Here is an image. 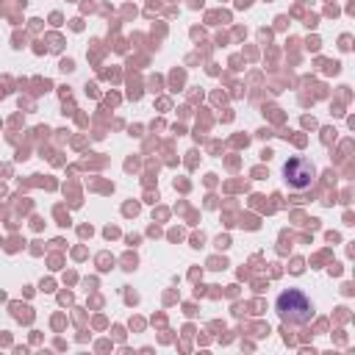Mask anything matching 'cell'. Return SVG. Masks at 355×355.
Listing matches in <instances>:
<instances>
[{
    "label": "cell",
    "mask_w": 355,
    "mask_h": 355,
    "mask_svg": "<svg viewBox=\"0 0 355 355\" xmlns=\"http://www.w3.org/2000/svg\"><path fill=\"white\" fill-rule=\"evenodd\" d=\"M275 311H277L280 322L297 324V327H300V324H308V322L316 316V308H313L311 297H308L305 291H300V288H286V291H280L277 300H275Z\"/></svg>",
    "instance_id": "obj_1"
},
{
    "label": "cell",
    "mask_w": 355,
    "mask_h": 355,
    "mask_svg": "<svg viewBox=\"0 0 355 355\" xmlns=\"http://www.w3.org/2000/svg\"><path fill=\"white\" fill-rule=\"evenodd\" d=\"M283 180H286V186H288L291 191H305V189H311L313 180H316V166H313V161H308V158H302V155L288 158V161L283 164Z\"/></svg>",
    "instance_id": "obj_2"
}]
</instances>
